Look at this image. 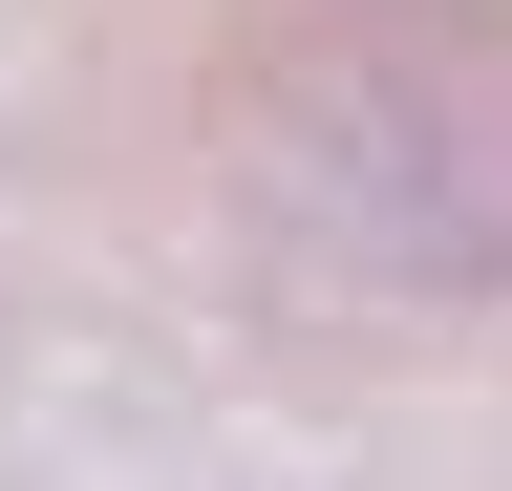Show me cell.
I'll list each match as a JSON object with an SVG mask.
<instances>
[{"instance_id": "6da1fadb", "label": "cell", "mask_w": 512, "mask_h": 491, "mask_svg": "<svg viewBox=\"0 0 512 491\" xmlns=\"http://www.w3.org/2000/svg\"><path fill=\"white\" fill-rule=\"evenodd\" d=\"M214 171L320 299H512V0H278Z\"/></svg>"}]
</instances>
